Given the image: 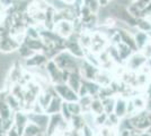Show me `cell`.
I'll return each mask as SVG.
<instances>
[{"label": "cell", "instance_id": "cell-1", "mask_svg": "<svg viewBox=\"0 0 151 136\" xmlns=\"http://www.w3.org/2000/svg\"><path fill=\"white\" fill-rule=\"evenodd\" d=\"M54 61V64L61 69V71H65L72 73V71H77V63L76 59L71 56L70 52L60 51L58 55L54 56V58L52 59Z\"/></svg>", "mask_w": 151, "mask_h": 136}, {"label": "cell", "instance_id": "cell-2", "mask_svg": "<svg viewBox=\"0 0 151 136\" xmlns=\"http://www.w3.org/2000/svg\"><path fill=\"white\" fill-rule=\"evenodd\" d=\"M19 43L14 39V36L10 34V32L6 27L0 26V51L4 53L18 50Z\"/></svg>", "mask_w": 151, "mask_h": 136}, {"label": "cell", "instance_id": "cell-3", "mask_svg": "<svg viewBox=\"0 0 151 136\" xmlns=\"http://www.w3.org/2000/svg\"><path fill=\"white\" fill-rule=\"evenodd\" d=\"M53 89H54V92L57 93L58 95L62 100H64V102H77L79 100L77 92H75L69 85L65 84V83L54 84Z\"/></svg>", "mask_w": 151, "mask_h": 136}, {"label": "cell", "instance_id": "cell-4", "mask_svg": "<svg viewBox=\"0 0 151 136\" xmlns=\"http://www.w3.org/2000/svg\"><path fill=\"white\" fill-rule=\"evenodd\" d=\"M53 31L57 33L58 35H60L61 38L67 39L71 34H73V24L70 20H59L58 23L54 24Z\"/></svg>", "mask_w": 151, "mask_h": 136}, {"label": "cell", "instance_id": "cell-5", "mask_svg": "<svg viewBox=\"0 0 151 136\" xmlns=\"http://www.w3.org/2000/svg\"><path fill=\"white\" fill-rule=\"evenodd\" d=\"M47 60L49 59L43 52H36L29 58L25 59V68H41L47 63Z\"/></svg>", "mask_w": 151, "mask_h": 136}, {"label": "cell", "instance_id": "cell-6", "mask_svg": "<svg viewBox=\"0 0 151 136\" xmlns=\"http://www.w3.org/2000/svg\"><path fill=\"white\" fill-rule=\"evenodd\" d=\"M27 117H28V121H29V123L35 124L36 126H38V127L45 133V130L47 128L49 119H50V116H49V115H46L45 112H43V113L27 112Z\"/></svg>", "mask_w": 151, "mask_h": 136}, {"label": "cell", "instance_id": "cell-7", "mask_svg": "<svg viewBox=\"0 0 151 136\" xmlns=\"http://www.w3.org/2000/svg\"><path fill=\"white\" fill-rule=\"evenodd\" d=\"M28 124V117L27 112L20 110L14 112V127L18 132V134L22 136L23 132L25 129L26 125Z\"/></svg>", "mask_w": 151, "mask_h": 136}, {"label": "cell", "instance_id": "cell-8", "mask_svg": "<svg viewBox=\"0 0 151 136\" xmlns=\"http://www.w3.org/2000/svg\"><path fill=\"white\" fill-rule=\"evenodd\" d=\"M61 105H62V101H61V97L58 95L57 93L52 97L50 103L47 105V108L45 109V113L46 115H53V113H59L61 110Z\"/></svg>", "mask_w": 151, "mask_h": 136}, {"label": "cell", "instance_id": "cell-9", "mask_svg": "<svg viewBox=\"0 0 151 136\" xmlns=\"http://www.w3.org/2000/svg\"><path fill=\"white\" fill-rule=\"evenodd\" d=\"M25 45H27L33 52H43L44 50V43L41 38L38 39H32V38H26L23 42Z\"/></svg>", "mask_w": 151, "mask_h": 136}, {"label": "cell", "instance_id": "cell-10", "mask_svg": "<svg viewBox=\"0 0 151 136\" xmlns=\"http://www.w3.org/2000/svg\"><path fill=\"white\" fill-rule=\"evenodd\" d=\"M14 117V111L5 100V94L0 97V119H12Z\"/></svg>", "mask_w": 151, "mask_h": 136}, {"label": "cell", "instance_id": "cell-11", "mask_svg": "<svg viewBox=\"0 0 151 136\" xmlns=\"http://www.w3.org/2000/svg\"><path fill=\"white\" fill-rule=\"evenodd\" d=\"M68 85L72 90L78 93V91L80 89V85H81V78L79 76V74L77 71H72L69 73V76H68Z\"/></svg>", "mask_w": 151, "mask_h": 136}, {"label": "cell", "instance_id": "cell-12", "mask_svg": "<svg viewBox=\"0 0 151 136\" xmlns=\"http://www.w3.org/2000/svg\"><path fill=\"white\" fill-rule=\"evenodd\" d=\"M5 100H6V102L8 103V105L10 107V109H12L14 112L23 110V104H22V102L19 101L17 97H14L12 93L6 94V95H5Z\"/></svg>", "mask_w": 151, "mask_h": 136}, {"label": "cell", "instance_id": "cell-13", "mask_svg": "<svg viewBox=\"0 0 151 136\" xmlns=\"http://www.w3.org/2000/svg\"><path fill=\"white\" fill-rule=\"evenodd\" d=\"M43 133H44V132L38 126H36L35 124L28 121V124L26 125L25 129L23 132L22 136H36V135H38V134H43Z\"/></svg>", "mask_w": 151, "mask_h": 136}, {"label": "cell", "instance_id": "cell-14", "mask_svg": "<svg viewBox=\"0 0 151 136\" xmlns=\"http://www.w3.org/2000/svg\"><path fill=\"white\" fill-rule=\"evenodd\" d=\"M18 52H19V55H20V57H23L24 59H27V58H29L31 56H33L34 53H36V52H33L27 47V45H25L24 43H22V44L19 45V48H18Z\"/></svg>", "mask_w": 151, "mask_h": 136}, {"label": "cell", "instance_id": "cell-15", "mask_svg": "<svg viewBox=\"0 0 151 136\" xmlns=\"http://www.w3.org/2000/svg\"><path fill=\"white\" fill-rule=\"evenodd\" d=\"M68 108H69L70 113L72 116L73 115H80V112H81V107L77 102H68Z\"/></svg>", "mask_w": 151, "mask_h": 136}, {"label": "cell", "instance_id": "cell-16", "mask_svg": "<svg viewBox=\"0 0 151 136\" xmlns=\"http://www.w3.org/2000/svg\"><path fill=\"white\" fill-rule=\"evenodd\" d=\"M90 109L94 111L96 115H101L103 110V105L99 101H91L90 102Z\"/></svg>", "mask_w": 151, "mask_h": 136}, {"label": "cell", "instance_id": "cell-17", "mask_svg": "<svg viewBox=\"0 0 151 136\" xmlns=\"http://www.w3.org/2000/svg\"><path fill=\"white\" fill-rule=\"evenodd\" d=\"M2 95H4V93H2V92H1V91H0V97H2Z\"/></svg>", "mask_w": 151, "mask_h": 136}, {"label": "cell", "instance_id": "cell-18", "mask_svg": "<svg viewBox=\"0 0 151 136\" xmlns=\"http://www.w3.org/2000/svg\"><path fill=\"white\" fill-rule=\"evenodd\" d=\"M36 136H44V133H43V134H38V135H36Z\"/></svg>", "mask_w": 151, "mask_h": 136}, {"label": "cell", "instance_id": "cell-19", "mask_svg": "<svg viewBox=\"0 0 151 136\" xmlns=\"http://www.w3.org/2000/svg\"><path fill=\"white\" fill-rule=\"evenodd\" d=\"M1 14H2V12H1V10H0V15H1Z\"/></svg>", "mask_w": 151, "mask_h": 136}, {"label": "cell", "instance_id": "cell-20", "mask_svg": "<svg viewBox=\"0 0 151 136\" xmlns=\"http://www.w3.org/2000/svg\"><path fill=\"white\" fill-rule=\"evenodd\" d=\"M143 136H150V135H143Z\"/></svg>", "mask_w": 151, "mask_h": 136}, {"label": "cell", "instance_id": "cell-21", "mask_svg": "<svg viewBox=\"0 0 151 136\" xmlns=\"http://www.w3.org/2000/svg\"><path fill=\"white\" fill-rule=\"evenodd\" d=\"M0 26H1V23H0Z\"/></svg>", "mask_w": 151, "mask_h": 136}, {"label": "cell", "instance_id": "cell-22", "mask_svg": "<svg viewBox=\"0 0 151 136\" xmlns=\"http://www.w3.org/2000/svg\"><path fill=\"white\" fill-rule=\"evenodd\" d=\"M132 136H135V135H132Z\"/></svg>", "mask_w": 151, "mask_h": 136}]
</instances>
